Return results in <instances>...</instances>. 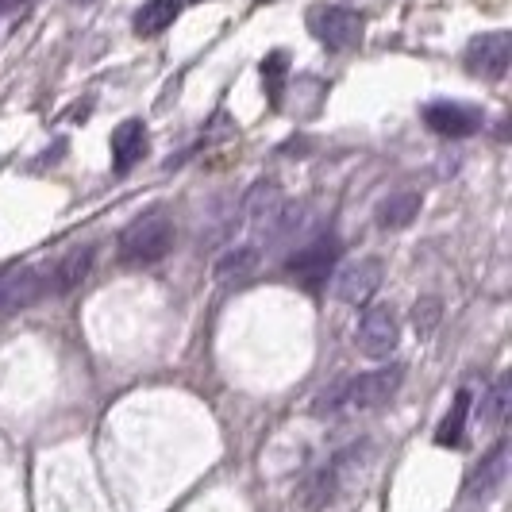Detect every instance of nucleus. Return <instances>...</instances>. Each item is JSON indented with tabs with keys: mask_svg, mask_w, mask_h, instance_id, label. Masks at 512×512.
Returning <instances> with one entry per match:
<instances>
[{
	"mask_svg": "<svg viewBox=\"0 0 512 512\" xmlns=\"http://www.w3.org/2000/svg\"><path fill=\"white\" fill-rule=\"evenodd\" d=\"M366 459H370V443H351V447H343L339 455H332V459L324 462V466L305 482V489H301V505L312 512L324 509V505H332L335 497L351 486V478L359 474V466Z\"/></svg>",
	"mask_w": 512,
	"mask_h": 512,
	"instance_id": "obj_3",
	"label": "nucleus"
},
{
	"mask_svg": "<svg viewBox=\"0 0 512 512\" xmlns=\"http://www.w3.org/2000/svg\"><path fill=\"white\" fill-rule=\"evenodd\" d=\"M424 124L436 135H447V139H466V135L482 131V112L462 101H436L424 108Z\"/></svg>",
	"mask_w": 512,
	"mask_h": 512,
	"instance_id": "obj_9",
	"label": "nucleus"
},
{
	"mask_svg": "<svg viewBox=\"0 0 512 512\" xmlns=\"http://www.w3.org/2000/svg\"><path fill=\"white\" fill-rule=\"evenodd\" d=\"M512 412V378L505 374L501 382L489 389V401H486V424L489 428H501L509 420Z\"/></svg>",
	"mask_w": 512,
	"mask_h": 512,
	"instance_id": "obj_19",
	"label": "nucleus"
},
{
	"mask_svg": "<svg viewBox=\"0 0 512 512\" xmlns=\"http://www.w3.org/2000/svg\"><path fill=\"white\" fill-rule=\"evenodd\" d=\"M308 31L328 47V51H351L362 39V16L343 4H316L308 12Z\"/></svg>",
	"mask_w": 512,
	"mask_h": 512,
	"instance_id": "obj_4",
	"label": "nucleus"
},
{
	"mask_svg": "<svg viewBox=\"0 0 512 512\" xmlns=\"http://www.w3.org/2000/svg\"><path fill=\"white\" fill-rule=\"evenodd\" d=\"M174 235H178L174 220L162 208H151V212H143L139 220H131L128 228L120 231V243H116L120 262L124 266H151V262L170 255Z\"/></svg>",
	"mask_w": 512,
	"mask_h": 512,
	"instance_id": "obj_2",
	"label": "nucleus"
},
{
	"mask_svg": "<svg viewBox=\"0 0 512 512\" xmlns=\"http://www.w3.org/2000/svg\"><path fill=\"white\" fill-rule=\"evenodd\" d=\"M466 420H470V389H459L455 405L447 409V416H443V424L436 428V443H439V447H455V443H462V432H466Z\"/></svg>",
	"mask_w": 512,
	"mask_h": 512,
	"instance_id": "obj_18",
	"label": "nucleus"
},
{
	"mask_svg": "<svg viewBox=\"0 0 512 512\" xmlns=\"http://www.w3.org/2000/svg\"><path fill=\"white\" fill-rule=\"evenodd\" d=\"M285 62H289V58H285L282 51H278V54H270V58L262 62V77H266V85H270V97H274V101H278V89H282Z\"/></svg>",
	"mask_w": 512,
	"mask_h": 512,
	"instance_id": "obj_20",
	"label": "nucleus"
},
{
	"mask_svg": "<svg viewBox=\"0 0 512 512\" xmlns=\"http://www.w3.org/2000/svg\"><path fill=\"white\" fill-rule=\"evenodd\" d=\"M27 0H0V16H4V12H16V8H24Z\"/></svg>",
	"mask_w": 512,
	"mask_h": 512,
	"instance_id": "obj_22",
	"label": "nucleus"
},
{
	"mask_svg": "<svg viewBox=\"0 0 512 512\" xmlns=\"http://www.w3.org/2000/svg\"><path fill=\"white\" fill-rule=\"evenodd\" d=\"M47 297V266H8L0 274V312H16Z\"/></svg>",
	"mask_w": 512,
	"mask_h": 512,
	"instance_id": "obj_8",
	"label": "nucleus"
},
{
	"mask_svg": "<svg viewBox=\"0 0 512 512\" xmlns=\"http://www.w3.org/2000/svg\"><path fill=\"white\" fill-rule=\"evenodd\" d=\"M93 270V247H77L70 255H62L58 262L47 266V297H66L77 285L89 278Z\"/></svg>",
	"mask_w": 512,
	"mask_h": 512,
	"instance_id": "obj_11",
	"label": "nucleus"
},
{
	"mask_svg": "<svg viewBox=\"0 0 512 512\" xmlns=\"http://www.w3.org/2000/svg\"><path fill=\"white\" fill-rule=\"evenodd\" d=\"M397 339H401V328H397L393 308L370 305L362 312L359 332H355V343L362 347V355H370V359H389V355L397 351Z\"/></svg>",
	"mask_w": 512,
	"mask_h": 512,
	"instance_id": "obj_7",
	"label": "nucleus"
},
{
	"mask_svg": "<svg viewBox=\"0 0 512 512\" xmlns=\"http://www.w3.org/2000/svg\"><path fill=\"white\" fill-rule=\"evenodd\" d=\"M512 62V35L509 31H489L478 35L470 47H466V70L482 81H501L509 74Z\"/></svg>",
	"mask_w": 512,
	"mask_h": 512,
	"instance_id": "obj_6",
	"label": "nucleus"
},
{
	"mask_svg": "<svg viewBox=\"0 0 512 512\" xmlns=\"http://www.w3.org/2000/svg\"><path fill=\"white\" fill-rule=\"evenodd\" d=\"M416 216H420V193H389L382 205H378V212H374L378 228L385 231L409 228Z\"/></svg>",
	"mask_w": 512,
	"mask_h": 512,
	"instance_id": "obj_16",
	"label": "nucleus"
},
{
	"mask_svg": "<svg viewBox=\"0 0 512 512\" xmlns=\"http://www.w3.org/2000/svg\"><path fill=\"white\" fill-rule=\"evenodd\" d=\"M436 316H439V305H436V301H424V308L416 305V312H412V320H416V332H420V335H432V328H436Z\"/></svg>",
	"mask_w": 512,
	"mask_h": 512,
	"instance_id": "obj_21",
	"label": "nucleus"
},
{
	"mask_svg": "<svg viewBox=\"0 0 512 512\" xmlns=\"http://www.w3.org/2000/svg\"><path fill=\"white\" fill-rule=\"evenodd\" d=\"M335 258H339V239L332 231H324L320 239H312L308 247H301L297 255L289 258V278L305 289H320L332 274Z\"/></svg>",
	"mask_w": 512,
	"mask_h": 512,
	"instance_id": "obj_5",
	"label": "nucleus"
},
{
	"mask_svg": "<svg viewBox=\"0 0 512 512\" xmlns=\"http://www.w3.org/2000/svg\"><path fill=\"white\" fill-rule=\"evenodd\" d=\"M178 8H181V0H147V4L135 12V35H143V39L162 35L166 27L178 20Z\"/></svg>",
	"mask_w": 512,
	"mask_h": 512,
	"instance_id": "obj_17",
	"label": "nucleus"
},
{
	"mask_svg": "<svg viewBox=\"0 0 512 512\" xmlns=\"http://www.w3.org/2000/svg\"><path fill=\"white\" fill-rule=\"evenodd\" d=\"M147 147V128L139 120H124L120 128L112 131V166L116 170H131Z\"/></svg>",
	"mask_w": 512,
	"mask_h": 512,
	"instance_id": "obj_14",
	"label": "nucleus"
},
{
	"mask_svg": "<svg viewBox=\"0 0 512 512\" xmlns=\"http://www.w3.org/2000/svg\"><path fill=\"white\" fill-rule=\"evenodd\" d=\"M401 382H405V366H401V362H389V366H378V370H370V374H359V378H351V382L335 385L328 397L316 401V412L328 416V420L355 416V412H374L397 397Z\"/></svg>",
	"mask_w": 512,
	"mask_h": 512,
	"instance_id": "obj_1",
	"label": "nucleus"
},
{
	"mask_svg": "<svg viewBox=\"0 0 512 512\" xmlns=\"http://www.w3.org/2000/svg\"><path fill=\"white\" fill-rule=\"evenodd\" d=\"M282 193L274 181H258L255 189L243 197V212L255 220L258 228H274V220L282 216Z\"/></svg>",
	"mask_w": 512,
	"mask_h": 512,
	"instance_id": "obj_15",
	"label": "nucleus"
},
{
	"mask_svg": "<svg viewBox=\"0 0 512 512\" xmlns=\"http://www.w3.org/2000/svg\"><path fill=\"white\" fill-rule=\"evenodd\" d=\"M378 289H382V262H378V258L351 262V266H343L339 278H335V297H339L343 305H370Z\"/></svg>",
	"mask_w": 512,
	"mask_h": 512,
	"instance_id": "obj_10",
	"label": "nucleus"
},
{
	"mask_svg": "<svg viewBox=\"0 0 512 512\" xmlns=\"http://www.w3.org/2000/svg\"><path fill=\"white\" fill-rule=\"evenodd\" d=\"M258 262H262V251L258 247H231L228 255H220L216 262V270H212V278L216 285H243L247 278H255Z\"/></svg>",
	"mask_w": 512,
	"mask_h": 512,
	"instance_id": "obj_13",
	"label": "nucleus"
},
{
	"mask_svg": "<svg viewBox=\"0 0 512 512\" xmlns=\"http://www.w3.org/2000/svg\"><path fill=\"white\" fill-rule=\"evenodd\" d=\"M509 478V447L505 443H497L493 451H489L486 459L478 462V470L470 474V486H466V497H489V493H497L501 482Z\"/></svg>",
	"mask_w": 512,
	"mask_h": 512,
	"instance_id": "obj_12",
	"label": "nucleus"
}]
</instances>
